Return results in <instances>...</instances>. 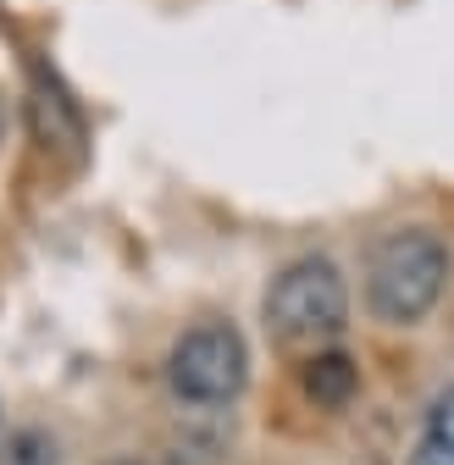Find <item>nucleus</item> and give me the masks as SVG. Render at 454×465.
I'll use <instances>...</instances> for the list:
<instances>
[{
  "label": "nucleus",
  "instance_id": "nucleus-4",
  "mask_svg": "<svg viewBox=\"0 0 454 465\" xmlns=\"http://www.w3.org/2000/svg\"><path fill=\"white\" fill-rule=\"evenodd\" d=\"M355 388H360V371H355L350 355H338V349L311 355V366H305V393H311V404H321V411H344V404L355 399Z\"/></svg>",
  "mask_w": 454,
  "mask_h": 465
},
{
  "label": "nucleus",
  "instance_id": "nucleus-2",
  "mask_svg": "<svg viewBox=\"0 0 454 465\" xmlns=\"http://www.w3.org/2000/svg\"><path fill=\"white\" fill-rule=\"evenodd\" d=\"M344 316H350V288L338 277V266L321 255L282 266L271 294H266V327L289 349H311V343L338 338L344 332Z\"/></svg>",
  "mask_w": 454,
  "mask_h": 465
},
{
  "label": "nucleus",
  "instance_id": "nucleus-5",
  "mask_svg": "<svg viewBox=\"0 0 454 465\" xmlns=\"http://www.w3.org/2000/svg\"><path fill=\"white\" fill-rule=\"evenodd\" d=\"M0 465H62V449H55V438L39 432V427H17L6 443H0Z\"/></svg>",
  "mask_w": 454,
  "mask_h": 465
},
{
  "label": "nucleus",
  "instance_id": "nucleus-7",
  "mask_svg": "<svg viewBox=\"0 0 454 465\" xmlns=\"http://www.w3.org/2000/svg\"><path fill=\"white\" fill-rule=\"evenodd\" d=\"M105 465H144V460H105Z\"/></svg>",
  "mask_w": 454,
  "mask_h": 465
},
{
  "label": "nucleus",
  "instance_id": "nucleus-6",
  "mask_svg": "<svg viewBox=\"0 0 454 465\" xmlns=\"http://www.w3.org/2000/svg\"><path fill=\"white\" fill-rule=\"evenodd\" d=\"M410 465H454V438H449L438 421H427V427H421V438H416Z\"/></svg>",
  "mask_w": 454,
  "mask_h": 465
},
{
  "label": "nucleus",
  "instance_id": "nucleus-1",
  "mask_svg": "<svg viewBox=\"0 0 454 465\" xmlns=\"http://www.w3.org/2000/svg\"><path fill=\"white\" fill-rule=\"evenodd\" d=\"M449 282V250L427 227H393L366 255V305L388 327L421 322Z\"/></svg>",
  "mask_w": 454,
  "mask_h": 465
},
{
  "label": "nucleus",
  "instance_id": "nucleus-8",
  "mask_svg": "<svg viewBox=\"0 0 454 465\" xmlns=\"http://www.w3.org/2000/svg\"><path fill=\"white\" fill-rule=\"evenodd\" d=\"M0 128H6V105H0Z\"/></svg>",
  "mask_w": 454,
  "mask_h": 465
},
{
  "label": "nucleus",
  "instance_id": "nucleus-3",
  "mask_svg": "<svg viewBox=\"0 0 454 465\" xmlns=\"http://www.w3.org/2000/svg\"><path fill=\"white\" fill-rule=\"evenodd\" d=\"M244 377H250V349H244L239 327H227V322L189 327L173 343V355H166V382H173V393L183 404H200V411L239 399Z\"/></svg>",
  "mask_w": 454,
  "mask_h": 465
}]
</instances>
